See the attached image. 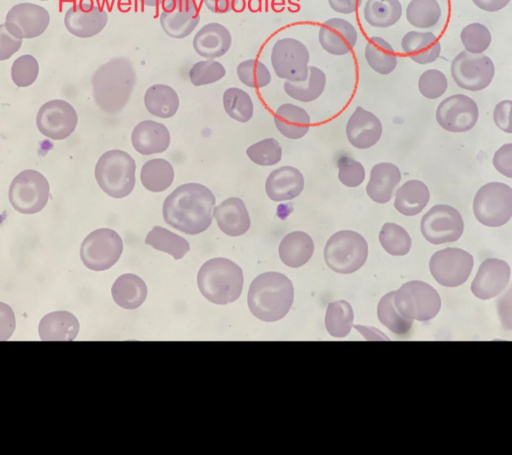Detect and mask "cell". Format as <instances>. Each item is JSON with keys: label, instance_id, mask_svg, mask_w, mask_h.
Instances as JSON below:
<instances>
[{"label": "cell", "instance_id": "obj_1", "mask_svg": "<svg viewBox=\"0 0 512 455\" xmlns=\"http://www.w3.org/2000/svg\"><path fill=\"white\" fill-rule=\"evenodd\" d=\"M215 204V196L206 186L186 183L165 198L163 216L173 228L187 235H197L211 226Z\"/></svg>", "mask_w": 512, "mask_h": 455}, {"label": "cell", "instance_id": "obj_2", "mask_svg": "<svg viewBox=\"0 0 512 455\" xmlns=\"http://www.w3.org/2000/svg\"><path fill=\"white\" fill-rule=\"evenodd\" d=\"M136 74L132 63L124 57H116L100 66L92 83L96 104L105 112H121L130 99Z\"/></svg>", "mask_w": 512, "mask_h": 455}, {"label": "cell", "instance_id": "obj_3", "mask_svg": "<svg viewBox=\"0 0 512 455\" xmlns=\"http://www.w3.org/2000/svg\"><path fill=\"white\" fill-rule=\"evenodd\" d=\"M292 281L279 272L259 275L251 283L247 303L251 313L264 322H276L289 312L293 302Z\"/></svg>", "mask_w": 512, "mask_h": 455}, {"label": "cell", "instance_id": "obj_4", "mask_svg": "<svg viewBox=\"0 0 512 455\" xmlns=\"http://www.w3.org/2000/svg\"><path fill=\"white\" fill-rule=\"evenodd\" d=\"M197 284L206 299L217 305H226L236 300L241 294L243 270L228 259L213 258L200 267Z\"/></svg>", "mask_w": 512, "mask_h": 455}, {"label": "cell", "instance_id": "obj_5", "mask_svg": "<svg viewBox=\"0 0 512 455\" xmlns=\"http://www.w3.org/2000/svg\"><path fill=\"white\" fill-rule=\"evenodd\" d=\"M136 164L126 152L107 151L98 160L95 178L100 188L108 196L122 198L128 196L135 185Z\"/></svg>", "mask_w": 512, "mask_h": 455}, {"label": "cell", "instance_id": "obj_6", "mask_svg": "<svg viewBox=\"0 0 512 455\" xmlns=\"http://www.w3.org/2000/svg\"><path fill=\"white\" fill-rule=\"evenodd\" d=\"M368 256L365 238L352 230H340L330 236L324 250L327 266L340 274H351L361 268Z\"/></svg>", "mask_w": 512, "mask_h": 455}, {"label": "cell", "instance_id": "obj_7", "mask_svg": "<svg viewBox=\"0 0 512 455\" xmlns=\"http://www.w3.org/2000/svg\"><path fill=\"white\" fill-rule=\"evenodd\" d=\"M394 304L402 316L426 322L437 315L442 303L436 289L425 282L414 280L395 291Z\"/></svg>", "mask_w": 512, "mask_h": 455}, {"label": "cell", "instance_id": "obj_8", "mask_svg": "<svg viewBox=\"0 0 512 455\" xmlns=\"http://www.w3.org/2000/svg\"><path fill=\"white\" fill-rule=\"evenodd\" d=\"M476 219L487 227H500L512 217V188L501 182H490L479 188L473 201Z\"/></svg>", "mask_w": 512, "mask_h": 455}, {"label": "cell", "instance_id": "obj_9", "mask_svg": "<svg viewBox=\"0 0 512 455\" xmlns=\"http://www.w3.org/2000/svg\"><path fill=\"white\" fill-rule=\"evenodd\" d=\"M309 52L292 37L280 38L272 46L270 62L275 74L291 82L305 81L308 75Z\"/></svg>", "mask_w": 512, "mask_h": 455}, {"label": "cell", "instance_id": "obj_10", "mask_svg": "<svg viewBox=\"0 0 512 455\" xmlns=\"http://www.w3.org/2000/svg\"><path fill=\"white\" fill-rule=\"evenodd\" d=\"M49 190V183L43 174L35 170H25L12 180L9 201L17 212L34 214L45 206Z\"/></svg>", "mask_w": 512, "mask_h": 455}, {"label": "cell", "instance_id": "obj_11", "mask_svg": "<svg viewBox=\"0 0 512 455\" xmlns=\"http://www.w3.org/2000/svg\"><path fill=\"white\" fill-rule=\"evenodd\" d=\"M123 251L120 235L110 228H99L83 241L80 258L86 267L94 271L110 268L117 262Z\"/></svg>", "mask_w": 512, "mask_h": 455}, {"label": "cell", "instance_id": "obj_12", "mask_svg": "<svg viewBox=\"0 0 512 455\" xmlns=\"http://www.w3.org/2000/svg\"><path fill=\"white\" fill-rule=\"evenodd\" d=\"M495 67L490 57L467 51L458 53L451 64V75L456 84L467 91L477 92L488 87Z\"/></svg>", "mask_w": 512, "mask_h": 455}, {"label": "cell", "instance_id": "obj_13", "mask_svg": "<svg viewBox=\"0 0 512 455\" xmlns=\"http://www.w3.org/2000/svg\"><path fill=\"white\" fill-rule=\"evenodd\" d=\"M420 231L424 238L433 244L452 243L462 235L464 222L454 207L436 204L423 215Z\"/></svg>", "mask_w": 512, "mask_h": 455}, {"label": "cell", "instance_id": "obj_14", "mask_svg": "<svg viewBox=\"0 0 512 455\" xmlns=\"http://www.w3.org/2000/svg\"><path fill=\"white\" fill-rule=\"evenodd\" d=\"M473 256L460 248L448 247L436 251L429 260V270L443 286L456 287L464 283L471 274Z\"/></svg>", "mask_w": 512, "mask_h": 455}, {"label": "cell", "instance_id": "obj_15", "mask_svg": "<svg viewBox=\"0 0 512 455\" xmlns=\"http://www.w3.org/2000/svg\"><path fill=\"white\" fill-rule=\"evenodd\" d=\"M436 119L448 132H468L478 120V108L467 95H452L440 102L436 111Z\"/></svg>", "mask_w": 512, "mask_h": 455}, {"label": "cell", "instance_id": "obj_16", "mask_svg": "<svg viewBox=\"0 0 512 455\" xmlns=\"http://www.w3.org/2000/svg\"><path fill=\"white\" fill-rule=\"evenodd\" d=\"M50 23L48 11L32 3L13 5L5 16L4 26L13 36L31 39L41 36Z\"/></svg>", "mask_w": 512, "mask_h": 455}, {"label": "cell", "instance_id": "obj_17", "mask_svg": "<svg viewBox=\"0 0 512 455\" xmlns=\"http://www.w3.org/2000/svg\"><path fill=\"white\" fill-rule=\"evenodd\" d=\"M77 124L75 108L62 100H52L44 103L36 116V125L44 136L60 140L68 137Z\"/></svg>", "mask_w": 512, "mask_h": 455}, {"label": "cell", "instance_id": "obj_18", "mask_svg": "<svg viewBox=\"0 0 512 455\" xmlns=\"http://www.w3.org/2000/svg\"><path fill=\"white\" fill-rule=\"evenodd\" d=\"M159 21L170 37L182 39L188 36L200 21L195 0H166L163 4Z\"/></svg>", "mask_w": 512, "mask_h": 455}, {"label": "cell", "instance_id": "obj_19", "mask_svg": "<svg viewBox=\"0 0 512 455\" xmlns=\"http://www.w3.org/2000/svg\"><path fill=\"white\" fill-rule=\"evenodd\" d=\"M107 23V12L92 0H80L68 8L64 16L67 30L81 38L96 36Z\"/></svg>", "mask_w": 512, "mask_h": 455}, {"label": "cell", "instance_id": "obj_20", "mask_svg": "<svg viewBox=\"0 0 512 455\" xmlns=\"http://www.w3.org/2000/svg\"><path fill=\"white\" fill-rule=\"evenodd\" d=\"M510 278L508 264L499 259L491 258L484 260L471 283V291L481 299L497 296L508 285Z\"/></svg>", "mask_w": 512, "mask_h": 455}, {"label": "cell", "instance_id": "obj_21", "mask_svg": "<svg viewBox=\"0 0 512 455\" xmlns=\"http://www.w3.org/2000/svg\"><path fill=\"white\" fill-rule=\"evenodd\" d=\"M357 38L354 25L342 18L326 20L318 31V41L322 48L335 56L350 52L356 44Z\"/></svg>", "mask_w": 512, "mask_h": 455}, {"label": "cell", "instance_id": "obj_22", "mask_svg": "<svg viewBox=\"0 0 512 455\" xmlns=\"http://www.w3.org/2000/svg\"><path fill=\"white\" fill-rule=\"evenodd\" d=\"M382 124L372 112L356 107L346 125V135L352 146L366 149L375 145L380 139Z\"/></svg>", "mask_w": 512, "mask_h": 455}, {"label": "cell", "instance_id": "obj_23", "mask_svg": "<svg viewBox=\"0 0 512 455\" xmlns=\"http://www.w3.org/2000/svg\"><path fill=\"white\" fill-rule=\"evenodd\" d=\"M192 43L194 50L199 56L215 60L228 52L232 44V36L224 25L210 22L196 32Z\"/></svg>", "mask_w": 512, "mask_h": 455}, {"label": "cell", "instance_id": "obj_24", "mask_svg": "<svg viewBox=\"0 0 512 455\" xmlns=\"http://www.w3.org/2000/svg\"><path fill=\"white\" fill-rule=\"evenodd\" d=\"M305 180L295 167L285 165L272 171L267 178L265 190L275 202L289 201L302 192Z\"/></svg>", "mask_w": 512, "mask_h": 455}, {"label": "cell", "instance_id": "obj_25", "mask_svg": "<svg viewBox=\"0 0 512 455\" xmlns=\"http://www.w3.org/2000/svg\"><path fill=\"white\" fill-rule=\"evenodd\" d=\"M213 217L220 231L229 236L244 235L251 227L249 212L239 197H229L215 207Z\"/></svg>", "mask_w": 512, "mask_h": 455}, {"label": "cell", "instance_id": "obj_26", "mask_svg": "<svg viewBox=\"0 0 512 455\" xmlns=\"http://www.w3.org/2000/svg\"><path fill=\"white\" fill-rule=\"evenodd\" d=\"M170 133L161 123L145 120L139 123L132 131V143L137 152L148 156L162 153L170 145Z\"/></svg>", "mask_w": 512, "mask_h": 455}, {"label": "cell", "instance_id": "obj_27", "mask_svg": "<svg viewBox=\"0 0 512 455\" xmlns=\"http://www.w3.org/2000/svg\"><path fill=\"white\" fill-rule=\"evenodd\" d=\"M400 180L401 172L395 164L391 163L377 164L371 170L366 193L375 203L386 204L391 200Z\"/></svg>", "mask_w": 512, "mask_h": 455}, {"label": "cell", "instance_id": "obj_28", "mask_svg": "<svg viewBox=\"0 0 512 455\" xmlns=\"http://www.w3.org/2000/svg\"><path fill=\"white\" fill-rule=\"evenodd\" d=\"M401 46L404 52L420 65L434 62L441 53V44L432 32L409 31L403 36Z\"/></svg>", "mask_w": 512, "mask_h": 455}, {"label": "cell", "instance_id": "obj_29", "mask_svg": "<svg viewBox=\"0 0 512 455\" xmlns=\"http://www.w3.org/2000/svg\"><path fill=\"white\" fill-rule=\"evenodd\" d=\"M79 331L76 317L68 311H54L45 315L40 321L38 333L44 341H70Z\"/></svg>", "mask_w": 512, "mask_h": 455}, {"label": "cell", "instance_id": "obj_30", "mask_svg": "<svg viewBox=\"0 0 512 455\" xmlns=\"http://www.w3.org/2000/svg\"><path fill=\"white\" fill-rule=\"evenodd\" d=\"M314 249L313 239L308 234L304 231H292L281 240L278 253L284 265L297 268L311 259Z\"/></svg>", "mask_w": 512, "mask_h": 455}, {"label": "cell", "instance_id": "obj_31", "mask_svg": "<svg viewBox=\"0 0 512 455\" xmlns=\"http://www.w3.org/2000/svg\"><path fill=\"white\" fill-rule=\"evenodd\" d=\"M274 122L279 132L291 140L301 139L310 128V116L308 112L292 103H284L277 108Z\"/></svg>", "mask_w": 512, "mask_h": 455}, {"label": "cell", "instance_id": "obj_32", "mask_svg": "<svg viewBox=\"0 0 512 455\" xmlns=\"http://www.w3.org/2000/svg\"><path fill=\"white\" fill-rule=\"evenodd\" d=\"M429 198L427 185L420 180H412L396 190L394 206L403 215L414 216L427 206Z\"/></svg>", "mask_w": 512, "mask_h": 455}, {"label": "cell", "instance_id": "obj_33", "mask_svg": "<svg viewBox=\"0 0 512 455\" xmlns=\"http://www.w3.org/2000/svg\"><path fill=\"white\" fill-rule=\"evenodd\" d=\"M114 301L125 309H135L142 305L147 297L145 282L134 274H124L111 288Z\"/></svg>", "mask_w": 512, "mask_h": 455}, {"label": "cell", "instance_id": "obj_34", "mask_svg": "<svg viewBox=\"0 0 512 455\" xmlns=\"http://www.w3.org/2000/svg\"><path fill=\"white\" fill-rule=\"evenodd\" d=\"M148 111L155 116L169 118L174 116L180 106L177 92L169 85L157 84L148 88L144 96Z\"/></svg>", "mask_w": 512, "mask_h": 455}, {"label": "cell", "instance_id": "obj_35", "mask_svg": "<svg viewBox=\"0 0 512 455\" xmlns=\"http://www.w3.org/2000/svg\"><path fill=\"white\" fill-rule=\"evenodd\" d=\"M326 84L324 72L315 66H308V75L305 81L284 83L285 93L293 100L311 102L323 93Z\"/></svg>", "mask_w": 512, "mask_h": 455}, {"label": "cell", "instance_id": "obj_36", "mask_svg": "<svg viewBox=\"0 0 512 455\" xmlns=\"http://www.w3.org/2000/svg\"><path fill=\"white\" fill-rule=\"evenodd\" d=\"M364 58L377 73L388 75L397 65L396 54L391 44L380 36H372L365 45Z\"/></svg>", "mask_w": 512, "mask_h": 455}, {"label": "cell", "instance_id": "obj_37", "mask_svg": "<svg viewBox=\"0 0 512 455\" xmlns=\"http://www.w3.org/2000/svg\"><path fill=\"white\" fill-rule=\"evenodd\" d=\"M402 13L403 8L399 0H367L364 8L365 21L379 28L395 25Z\"/></svg>", "mask_w": 512, "mask_h": 455}, {"label": "cell", "instance_id": "obj_38", "mask_svg": "<svg viewBox=\"0 0 512 455\" xmlns=\"http://www.w3.org/2000/svg\"><path fill=\"white\" fill-rule=\"evenodd\" d=\"M173 179V167L165 159L148 160L141 168V183L149 191L162 192L167 189L172 185Z\"/></svg>", "mask_w": 512, "mask_h": 455}, {"label": "cell", "instance_id": "obj_39", "mask_svg": "<svg viewBox=\"0 0 512 455\" xmlns=\"http://www.w3.org/2000/svg\"><path fill=\"white\" fill-rule=\"evenodd\" d=\"M145 243L156 250L166 252L175 259H182L189 251L188 242L165 228L155 226L148 233Z\"/></svg>", "mask_w": 512, "mask_h": 455}, {"label": "cell", "instance_id": "obj_40", "mask_svg": "<svg viewBox=\"0 0 512 455\" xmlns=\"http://www.w3.org/2000/svg\"><path fill=\"white\" fill-rule=\"evenodd\" d=\"M353 320V309L348 301L340 299L328 304L325 328L332 337H346L352 329Z\"/></svg>", "mask_w": 512, "mask_h": 455}, {"label": "cell", "instance_id": "obj_41", "mask_svg": "<svg viewBox=\"0 0 512 455\" xmlns=\"http://www.w3.org/2000/svg\"><path fill=\"white\" fill-rule=\"evenodd\" d=\"M405 14L407 21L412 26L429 28L439 21L442 10L436 0H411Z\"/></svg>", "mask_w": 512, "mask_h": 455}, {"label": "cell", "instance_id": "obj_42", "mask_svg": "<svg viewBox=\"0 0 512 455\" xmlns=\"http://www.w3.org/2000/svg\"><path fill=\"white\" fill-rule=\"evenodd\" d=\"M225 112L240 123L250 121L253 116V102L251 96L238 87L228 88L223 93Z\"/></svg>", "mask_w": 512, "mask_h": 455}, {"label": "cell", "instance_id": "obj_43", "mask_svg": "<svg viewBox=\"0 0 512 455\" xmlns=\"http://www.w3.org/2000/svg\"><path fill=\"white\" fill-rule=\"evenodd\" d=\"M379 240L383 249L393 256L407 254L412 246V238L401 226L392 222L385 223L379 234Z\"/></svg>", "mask_w": 512, "mask_h": 455}, {"label": "cell", "instance_id": "obj_44", "mask_svg": "<svg viewBox=\"0 0 512 455\" xmlns=\"http://www.w3.org/2000/svg\"><path fill=\"white\" fill-rule=\"evenodd\" d=\"M395 291L385 294L380 300L377 307V315L380 322L396 334L407 333L413 321L402 316L394 304Z\"/></svg>", "mask_w": 512, "mask_h": 455}, {"label": "cell", "instance_id": "obj_45", "mask_svg": "<svg viewBox=\"0 0 512 455\" xmlns=\"http://www.w3.org/2000/svg\"><path fill=\"white\" fill-rule=\"evenodd\" d=\"M236 74L242 84L254 89L266 87L272 80L267 66L256 59L241 61L236 67Z\"/></svg>", "mask_w": 512, "mask_h": 455}, {"label": "cell", "instance_id": "obj_46", "mask_svg": "<svg viewBox=\"0 0 512 455\" xmlns=\"http://www.w3.org/2000/svg\"><path fill=\"white\" fill-rule=\"evenodd\" d=\"M246 155L258 165L271 166L281 161L282 148L276 139L268 138L249 146Z\"/></svg>", "mask_w": 512, "mask_h": 455}, {"label": "cell", "instance_id": "obj_47", "mask_svg": "<svg viewBox=\"0 0 512 455\" xmlns=\"http://www.w3.org/2000/svg\"><path fill=\"white\" fill-rule=\"evenodd\" d=\"M460 36L465 51L476 54L483 53L492 43L491 32L479 22H473L464 27Z\"/></svg>", "mask_w": 512, "mask_h": 455}, {"label": "cell", "instance_id": "obj_48", "mask_svg": "<svg viewBox=\"0 0 512 455\" xmlns=\"http://www.w3.org/2000/svg\"><path fill=\"white\" fill-rule=\"evenodd\" d=\"M226 75L225 67L215 60H204L196 62L189 69L188 76L195 86L216 83Z\"/></svg>", "mask_w": 512, "mask_h": 455}, {"label": "cell", "instance_id": "obj_49", "mask_svg": "<svg viewBox=\"0 0 512 455\" xmlns=\"http://www.w3.org/2000/svg\"><path fill=\"white\" fill-rule=\"evenodd\" d=\"M39 65L35 57L24 54L18 57L12 63L11 76L18 87H28L37 78Z\"/></svg>", "mask_w": 512, "mask_h": 455}, {"label": "cell", "instance_id": "obj_50", "mask_svg": "<svg viewBox=\"0 0 512 455\" xmlns=\"http://www.w3.org/2000/svg\"><path fill=\"white\" fill-rule=\"evenodd\" d=\"M448 82L445 75L435 68L424 71L418 80L420 92L430 100L442 96L446 92Z\"/></svg>", "mask_w": 512, "mask_h": 455}, {"label": "cell", "instance_id": "obj_51", "mask_svg": "<svg viewBox=\"0 0 512 455\" xmlns=\"http://www.w3.org/2000/svg\"><path fill=\"white\" fill-rule=\"evenodd\" d=\"M337 167L339 180L346 187L356 188L364 182L365 171L360 162L343 156L338 159Z\"/></svg>", "mask_w": 512, "mask_h": 455}, {"label": "cell", "instance_id": "obj_52", "mask_svg": "<svg viewBox=\"0 0 512 455\" xmlns=\"http://www.w3.org/2000/svg\"><path fill=\"white\" fill-rule=\"evenodd\" d=\"M22 45V39L13 36L6 29L4 23L0 25V60H8Z\"/></svg>", "mask_w": 512, "mask_h": 455}, {"label": "cell", "instance_id": "obj_53", "mask_svg": "<svg viewBox=\"0 0 512 455\" xmlns=\"http://www.w3.org/2000/svg\"><path fill=\"white\" fill-rule=\"evenodd\" d=\"M512 101L506 100L499 102L493 111V120L495 124L503 132H512L511 121Z\"/></svg>", "mask_w": 512, "mask_h": 455}, {"label": "cell", "instance_id": "obj_54", "mask_svg": "<svg viewBox=\"0 0 512 455\" xmlns=\"http://www.w3.org/2000/svg\"><path fill=\"white\" fill-rule=\"evenodd\" d=\"M493 165L502 175L512 178V144L508 143L494 154Z\"/></svg>", "mask_w": 512, "mask_h": 455}, {"label": "cell", "instance_id": "obj_55", "mask_svg": "<svg viewBox=\"0 0 512 455\" xmlns=\"http://www.w3.org/2000/svg\"><path fill=\"white\" fill-rule=\"evenodd\" d=\"M330 7L336 12L350 14L357 11L362 0H327Z\"/></svg>", "mask_w": 512, "mask_h": 455}, {"label": "cell", "instance_id": "obj_56", "mask_svg": "<svg viewBox=\"0 0 512 455\" xmlns=\"http://www.w3.org/2000/svg\"><path fill=\"white\" fill-rule=\"evenodd\" d=\"M206 8L213 13L224 14L230 12L236 0H203Z\"/></svg>", "mask_w": 512, "mask_h": 455}, {"label": "cell", "instance_id": "obj_57", "mask_svg": "<svg viewBox=\"0 0 512 455\" xmlns=\"http://www.w3.org/2000/svg\"><path fill=\"white\" fill-rule=\"evenodd\" d=\"M511 0H472L476 7L479 9L494 12L506 7Z\"/></svg>", "mask_w": 512, "mask_h": 455}, {"label": "cell", "instance_id": "obj_58", "mask_svg": "<svg viewBox=\"0 0 512 455\" xmlns=\"http://www.w3.org/2000/svg\"><path fill=\"white\" fill-rule=\"evenodd\" d=\"M138 1L146 6L157 7L160 4H164L166 0H138Z\"/></svg>", "mask_w": 512, "mask_h": 455}, {"label": "cell", "instance_id": "obj_59", "mask_svg": "<svg viewBox=\"0 0 512 455\" xmlns=\"http://www.w3.org/2000/svg\"><path fill=\"white\" fill-rule=\"evenodd\" d=\"M40 1H48V0H40Z\"/></svg>", "mask_w": 512, "mask_h": 455}]
</instances>
